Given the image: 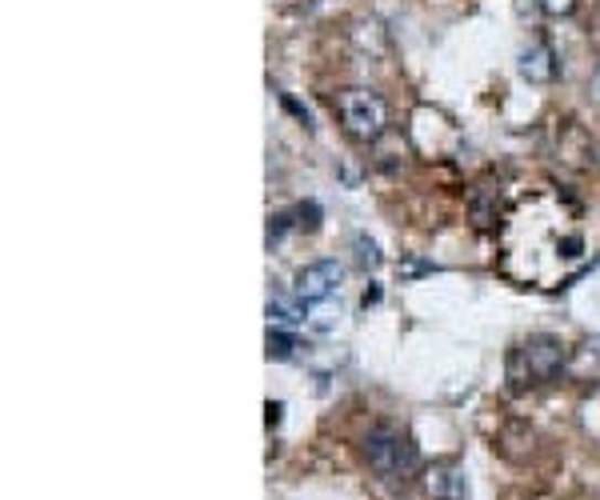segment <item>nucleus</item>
I'll return each mask as SVG.
<instances>
[{
	"instance_id": "nucleus-10",
	"label": "nucleus",
	"mask_w": 600,
	"mask_h": 500,
	"mask_svg": "<svg viewBox=\"0 0 600 500\" xmlns=\"http://www.w3.org/2000/svg\"><path fill=\"white\" fill-rule=\"evenodd\" d=\"M545 17H569L572 9H577V0H533Z\"/></svg>"
},
{
	"instance_id": "nucleus-4",
	"label": "nucleus",
	"mask_w": 600,
	"mask_h": 500,
	"mask_svg": "<svg viewBox=\"0 0 600 500\" xmlns=\"http://www.w3.org/2000/svg\"><path fill=\"white\" fill-rule=\"evenodd\" d=\"M340 281H345V264L313 261L296 272V296H301L305 304H320L340 289Z\"/></svg>"
},
{
	"instance_id": "nucleus-12",
	"label": "nucleus",
	"mask_w": 600,
	"mask_h": 500,
	"mask_svg": "<svg viewBox=\"0 0 600 500\" xmlns=\"http://www.w3.org/2000/svg\"><path fill=\"white\" fill-rule=\"evenodd\" d=\"M276 420H281V405H273V400H269V428H273Z\"/></svg>"
},
{
	"instance_id": "nucleus-1",
	"label": "nucleus",
	"mask_w": 600,
	"mask_h": 500,
	"mask_svg": "<svg viewBox=\"0 0 600 500\" xmlns=\"http://www.w3.org/2000/svg\"><path fill=\"white\" fill-rule=\"evenodd\" d=\"M333 108H337V121L345 128V136H352L357 145H372L389 128V105L372 88H340L333 96Z\"/></svg>"
},
{
	"instance_id": "nucleus-8",
	"label": "nucleus",
	"mask_w": 600,
	"mask_h": 500,
	"mask_svg": "<svg viewBox=\"0 0 600 500\" xmlns=\"http://www.w3.org/2000/svg\"><path fill=\"white\" fill-rule=\"evenodd\" d=\"M269 361H293L296 356V341L288 333H281V329H273V324H269Z\"/></svg>"
},
{
	"instance_id": "nucleus-6",
	"label": "nucleus",
	"mask_w": 600,
	"mask_h": 500,
	"mask_svg": "<svg viewBox=\"0 0 600 500\" xmlns=\"http://www.w3.org/2000/svg\"><path fill=\"white\" fill-rule=\"evenodd\" d=\"M516 69H520V76H525L528 84H552L560 73L557 49L548 41H533L525 53H520V64H516Z\"/></svg>"
},
{
	"instance_id": "nucleus-5",
	"label": "nucleus",
	"mask_w": 600,
	"mask_h": 500,
	"mask_svg": "<svg viewBox=\"0 0 600 500\" xmlns=\"http://www.w3.org/2000/svg\"><path fill=\"white\" fill-rule=\"evenodd\" d=\"M424 492L429 500H469V480H464V469L453 465V460H436L424 469Z\"/></svg>"
},
{
	"instance_id": "nucleus-11",
	"label": "nucleus",
	"mask_w": 600,
	"mask_h": 500,
	"mask_svg": "<svg viewBox=\"0 0 600 500\" xmlns=\"http://www.w3.org/2000/svg\"><path fill=\"white\" fill-rule=\"evenodd\" d=\"M589 93H592V101H597V108H600V64L592 69V81H589Z\"/></svg>"
},
{
	"instance_id": "nucleus-7",
	"label": "nucleus",
	"mask_w": 600,
	"mask_h": 500,
	"mask_svg": "<svg viewBox=\"0 0 600 500\" xmlns=\"http://www.w3.org/2000/svg\"><path fill=\"white\" fill-rule=\"evenodd\" d=\"M264 313H269V324H273V329H296V324H305V313H301L296 304L281 301V296H273Z\"/></svg>"
},
{
	"instance_id": "nucleus-3",
	"label": "nucleus",
	"mask_w": 600,
	"mask_h": 500,
	"mask_svg": "<svg viewBox=\"0 0 600 500\" xmlns=\"http://www.w3.org/2000/svg\"><path fill=\"white\" fill-rule=\"evenodd\" d=\"M365 460L380 480H409L417 472V448L404 433H397L392 425L369 428L365 437Z\"/></svg>"
},
{
	"instance_id": "nucleus-2",
	"label": "nucleus",
	"mask_w": 600,
	"mask_h": 500,
	"mask_svg": "<svg viewBox=\"0 0 600 500\" xmlns=\"http://www.w3.org/2000/svg\"><path fill=\"white\" fill-rule=\"evenodd\" d=\"M565 365H569L565 344L548 333H533L528 341L516 344L513 356H508V376L516 385H548V381H557Z\"/></svg>"
},
{
	"instance_id": "nucleus-9",
	"label": "nucleus",
	"mask_w": 600,
	"mask_h": 500,
	"mask_svg": "<svg viewBox=\"0 0 600 500\" xmlns=\"http://www.w3.org/2000/svg\"><path fill=\"white\" fill-rule=\"evenodd\" d=\"M357 261H360V269H377L380 264V252L369 237H357Z\"/></svg>"
}]
</instances>
